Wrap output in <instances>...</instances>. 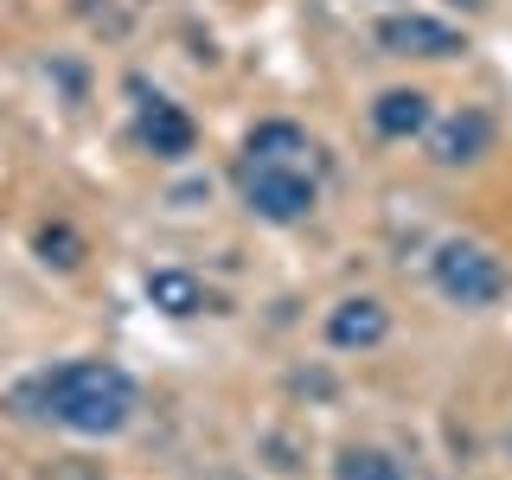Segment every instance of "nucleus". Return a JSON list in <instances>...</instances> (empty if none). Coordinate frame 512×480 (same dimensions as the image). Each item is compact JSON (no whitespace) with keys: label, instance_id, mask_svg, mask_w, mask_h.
Here are the masks:
<instances>
[{"label":"nucleus","instance_id":"obj_1","mask_svg":"<svg viewBox=\"0 0 512 480\" xmlns=\"http://www.w3.org/2000/svg\"><path fill=\"white\" fill-rule=\"evenodd\" d=\"M20 404H39L32 416H52L71 436H116L135 410V378L109 359H71L58 372L32 378L20 391Z\"/></svg>","mask_w":512,"mask_h":480},{"label":"nucleus","instance_id":"obj_2","mask_svg":"<svg viewBox=\"0 0 512 480\" xmlns=\"http://www.w3.org/2000/svg\"><path fill=\"white\" fill-rule=\"evenodd\" d=\"M436 288L461 308H487L506 295V263L480 244H442L436 250Z\"/></svg>","mask_w":512,"mask_h":480},{"label":"nucleus","instance_id":"obj_3","mask_svg":"<svg viewBox=\"0 0 512 480\" xmlns=\"http://www.w3.org/2000/svg\"><path fill=\"white\" fill-rule=\"evenodd\" d=\"M237 180H244V205L269 224H301L314 212V173L308 167H256V160H244Z\"/></svg>","mask_w":512,"mask_h":480},{"label":"nucleus","instance_id":"obj_4","mask_svg":"<svg viewBox=\"0 0 512 480\" xmlns=\"http://www.w3.org/2000/svg\"><path fill=\"white\" fill-rule=\"evenodd\" d=\"M378 45L397 58H455L468 52V39H461L455 26L429 20V13H391V20H378Z\"/></svg>","mask_w":512,"mask_h":480},{"label":"nucleus","instance_id":"obj_5","mask_svg":"<svg viewBox=\"0 0 512 480\" xmlns=\"http://www.w3.org/2000/svg\"><path fill=\"white\" fill-rule=\"evenodd\" d=\"M141 148L160 154V160H180L192 154V141H199V128H192V116L180 103H167V96H141V122H135Z\"/></svg>","mask_w":512,"mask_h":480},{"label":"nucleus","instance_id":"obj_6","mask_svg":"<svg viewBox=\"0 0 512 480\" xmlns=\"http://www.w3.org/2000/svg\"><path fill=\"white\" fill-rule=\"evenodd\" d=\"M384 333H391V314H384V301H372V295H352L327 314V340L340 352H365V346H378Z\"/></svg>","mask_w":512,"mask_h":480},{"label":"nucleus","instance_id":"obj_7","mask_svg":"<svg viewBox=\"0 0 512 480\" xmlns=\"http://www.w3.org/2000/svg\"><path fill=\"white\" fill-rule=\"evenodd\" d=\"M493 141V116L487 109H461V116H448L436 128V141H429V154L442 160V167H461V160H480Z\"/></svg>","mask_w":512,"mask_h":480},{"label":"nucleus","instance_id":"obj_8","mask_svg":"<svg viewBox=\"0 0 512 480\" xmlns=\"http://www.w3.org/2000/svg\"><path fill=\"white\" fill-rule=\"evenodd\" d=\"M308 154H314V141L295 122H263L244 148V160H256V167H308Z\"/></svg>","mask_w":512,"mask_h":480},{"label":"nucleus","instance_id":"obj_9","mask_svg":"<svg viewBox=\"0 0 512 480\" xmlns=\"http://www.w3.org/2000/svg\"><path fill=\"white\" fill-rule=\"evenodd\" d=\"M372 128H378V135H391V141L423 135V128H429V96L423 90H384L378 103H372Z\"/></svg>","mask_w":512,"mask_h":480},{"label":"nucleus","instance_id":"obj_10","mask_svg":"<svg viewBox=\"0 0 512 480\" xmlns=\"http://www.w3.org/2000/svg\"><path fill=\"white\" fill-rule=\"evenodd\" d=\"M148 301H154L160 314H180L186 320V314L205 308V288L192 282L186 269H154V276H148Z\"/></svg>","mask_w":512,"mask_h":480},{"label":"nucleus","instance_id":"obj_11","mask_svg":"<svg viewBox=\"0 0 512 480\" xmlns=\"http://www.w3.org/2000/svg\"><path fill=\"white\" fill-rule=\"evenodd\" d=\"M333 480H404V468H397L384 448H346L340 468H333Z\"/></svg>","mask_w":512,"mask_h":480},{"label":"nucleus","instance_id":"obj_12","mask_svg":"<svg viewBox=\"0 0 512 480\" xmlns=\"http://www.w3.org/2000/svg\"><path fill=\"white\" fill-rule=\"evenodd\" d=\"M39 250H45V263H58V269H77V263H84V244H77V231H64V224H45V231H39Z\"/></svg>","mask_w":512,"mask_h":480},{"label":"nucleus","instance_id":"obj_13","mask_svg":"<svg viewBox=\"0 0 512 480\" xmlns=\"http://www.w3.org/2000/svg\"><path fill=\"white\" fill-rule=\"evenodd\" d=\"M461 7H480V0H461Z\"/></svg>","mask_w":512,"mask_h":480}]
</instances>
